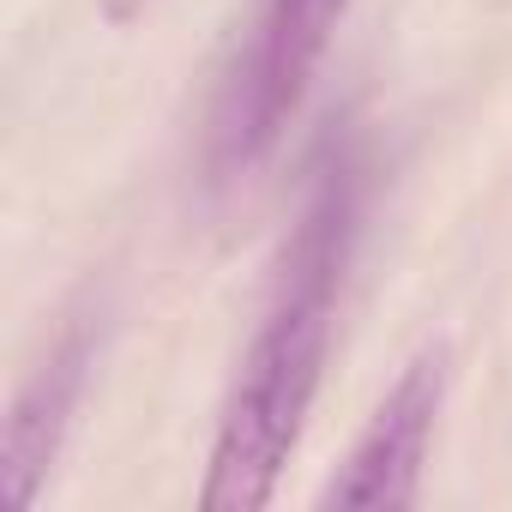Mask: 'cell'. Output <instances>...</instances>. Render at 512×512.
I'll return each mask as SVG.
<instances>
[{"label":"cell","instance_id":"cell-3","mask_svg":"<svg viewBox=\"0 0 512 512\" xmlns=\"http://www.w3.org/2000/svg\"><path fill=\"white\" fill-rule=\"evenodd\" d=\"M440 398H446V350H422L392 392L380 398V410L368 416L362 440L350 446L344 470L332 476V488L320 494L326 506L344 512H380V506H410L422 464H428V440L440 422Z\"/></svg>","mask_w":512,"mask_h":512},{"label":"cell","instance_id":"cell-2","mask_svg":"<svg viewBox=\"0 0 512 512\" xmlns=\"http://www.w3.org/2000/svg\"><path fill=\"white\" fill-rule=\"evenodd\" d=\"M350 0H260L211 109L205 133V169L217 187L247 181L284 139L290 115L308 97L314 67L326 61Z\"/></svg>","mask_w":512,"mask_h":512},{"label":"cell","instance_id":"cell-1","mask_svg":"<svg viewBox=\"0 0 512 512\" xmlns=\"http://www.w3.org/2000/svg\"><path fill=\"white\" fill-rule=\"evenodd\" d=\"M356 223H362V157L356 145H326L308 199L290 223L260 332H253L217 416L211 470L199 494L211 512H260L278 494V476L320 392L338 290L356 253Z\"/></svg>","mask_w":512,"mask_h":512},{"label":"cell","instance_id":"cell-4","mask_svg":"<svg viewBox=\"0 0 512 512\" xmlns=\"http://www.w3.org/2000/svg\"><path fill=\"white\" fill-rule=\"evenodd\" d=\"M85 374H91V326H73L49 350V362L31 374V386L19 392V404H13L7 452H0V476H7V500L13 506H31L37 488L49 482V464H55V452L67 440V422L79 410Z\"/></svg>","mask_w":512,"mask_h":512}]
</instances>
